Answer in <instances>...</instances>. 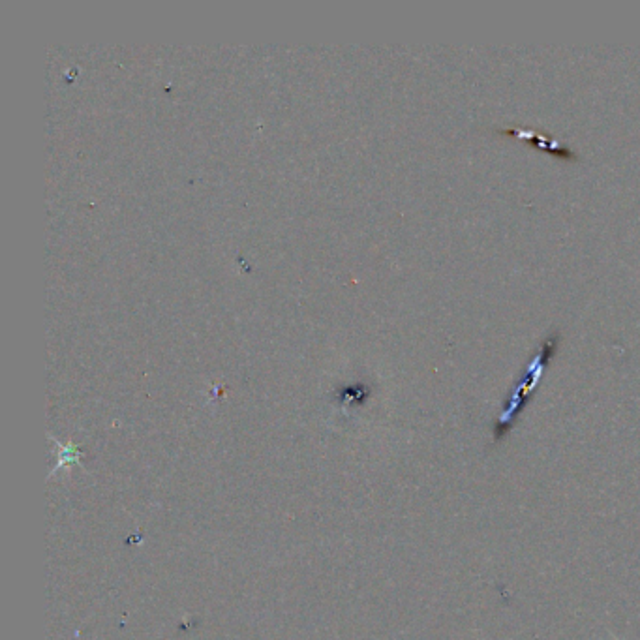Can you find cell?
Returning <instances> with one entry per match:
<instances>
[{
  "label": "cell",
  "instance_id": "6da1fadb",
  "mask_svg": "<svg viewBox=\"0 0 640 640\" xmlns=\"http://www.w3.org/2000/svg\"><path fill=\"white\" fill-rule=\"evenodd\" d=\"M502 134H505V136H517V138L520 136V138L530 139L534 147L543 149L545 153L556 154V156H560V158H564V160H577V154L569 151V149H565V147H560V145H558L556 141H552L549 136L522 134V132H517V130H502Z\"/></svg>",
  "mask_w": 640,
  "mask_h": 640
},
{
  "label": "cell",
  "instance_id": "7a4b0ae2",
  "mask_svg": "<svg viewBox=\"0 0 640 640\" xmlns=\"http://www.w3.org/2000/svg\"><path fill=\"white\" fill-rule=\"evenodd\" d=\"M614 639H616V640H620V639H618V637H614Z\"/></svg>",
  "mask_w": 640,
  "mask_h": 640
}]
</instances>
